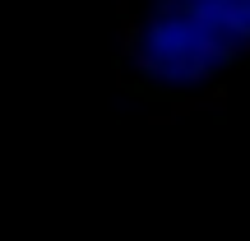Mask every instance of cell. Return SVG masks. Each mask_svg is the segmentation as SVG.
Masks as SVG:
<instances>
[{"label": "cell", "mask_w": 250, "mask_h": 241, "mask_svg": "<svg viewBox=\"0 0 250 241\" xmlns=\"http://www.w3.org/2000/svg\"><path fill=\"white\" fill-rule=\"evenodd\" d=\"M139 46H148V23L144 19H121L116 23V61H130Z\"/></svg>", "instance_id": "1"}]
</instances>
